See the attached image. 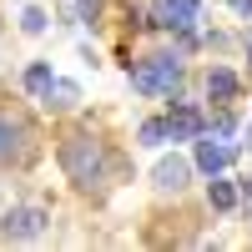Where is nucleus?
Masks as SVG:
<instances>
[{"label":"nucleus","instance_id":"obj_2","mask_svg":"<svg viewBox=\"0 0 252 252\" xmlns=\"http://www.w3.org/2000/svg\"><path fill=\"white\" fill-rule=\"evenodd\" d=\"M46 227H51L46 207H10V212L0 217V237H5V242H40Z\"/></svg>","mask_w":252,"mask_h":252},{"label":"nucleus","instance_id":"obj_17","mask_svg":"<svg viewBox=\"0 0 252 252\" xmlns=\"http://www.w3.org/2000/svg\"><path fill=\"white\" fill-rule=\"evenodd\" d=\"M242 192H247V197H252V177H247V182H242Z\"/></svg>","mask_w":252,"mask_h":252},{"label":"nucleus","instance_id":"obj_13","mask_svg":"<svg viewBox=\"0 0 252 252\" xmlns=\"http://www.w3.org/2000/svg\"><path fill=\"white\" fill-rule=\"evenodd\" d=\"M141 146H161V141H172V136H166V121H141Z\"/></svg>","mask_w":252,"mask_h":252},{"label":"nucleus","instance_id":"obj_11","mask_svg":"<svg viewBox=\"0 0 252 252\" xmlns=\"http://www.w3.org/2000/svg\"><path fill=\"white\" fill-rule=\"evenodd\" d=\"M20 121H10V116H0V161H10L15 157V146H20Z\"/></svg>","mask_w":252,"mask_h":252},{"label":"nucleus","instance_id":"obj_18","mask_svg":"<svg viewBox=\"0 0 252 252\" xmlns=\"http://www.w3.org/2000/svg\"><path fill=\"white\" fill-rule=\"evenodd\" d=\"M247 61H252V35H247Z\"/></svg>","mask_w":252,"mask_h":252},{"label":"nucleus","instance_id":"obj_10","mask_svg":"<svg viewBox=\"0 0 252 252\" xmlns=\"http://www.w3.org/2000/svg\"><path fill=\"white\" fill-rule=\"evenodd\" d=\"M20 81H26V91L40 101V96H46V86H51V81H56V71H51V61H31V66H26V76H20Z\"/></svg>","mask_w":252,"mask_h":252},{"label":"nucleus","instance_id":"obj_15","mask_svg":"<svg viewBox=\"0 0 252 252\" xmlns=\"http://www.w3.org/2000/svg\"><path fill=\"white\" fill-rule=\"evenodd\" d=\"M101 15V0H81V20H96Z\"/></svg>","mask_w":252,"mask_h":252},{"label":"nucleus","instance_id":"obj_6","mask_svg":"<svg viewBox=\"0 0 252 252\" xmlns=\"http://www.w3.org/2000/svg\"><path fill=\"white\" fill-rule=\"evenodd\" d=\"M161 15L172 31H192L197 15H202V0H161Z\"/></svg>","mask_w":252,"mask_h":252},{"label":"nucleus","instance_id":"obj_12","mask_svg":"<svg viewBox=\"0 0 252 252\" xmlns=\"http://www.w3.org/2000/svg\"><path fill=\"white\" fill-rule=\"evenodd\" d=\"M46 26H51V15L40 10V5H26V10H20V31H26V35H40Z\"/></svg>","mask_w":252,"mask_h":252},{"label":"nucleus","instance_id":"obj_5","mask_svg":"<svg viewBox=\"0 0 252 252\" xmlns=\"http://www.w3.org/2000/svg\"><path fill=\"white\" fill-rule=\"evenodd\" d=\"M207 131V121L192 111V106H187V101H182V106L172 111V116H166V136H172V141H187V136H202Z\"/></svg>","mask_w":252,"mask_h":252},{"label":"nucleus","instance_id":"obj_9","mask_svg":"<svg viewBox=\"0 0 252 252\" xmlns=\"http://www.w3.org/2000/svg\"><path fill=\"white\" fill-rule=\"evenodd\" d=\"M207 96H212V101H232L237 96V76L227 66H212V71H207Z\"/></svg>","mask_w":252,"mask_h":252},{"label":"nucleus","instance_id":"obj_4","mask_svg":"<svg viewBox=\"0 0 252 252\" xmlns=\"http://www.w3.org/2000/svg\"><path fill=\"white\" fill-rule=\"evenodd\" d=\"M152 177H157V187H166V192H182L187 177H192V161H187V157H161Z\"/></svg>","mask_w":252,"mask_h":252},{"label":"nucleus","instance_id":"obj_14","mask_svg":"<svg viewBox=\"0 0 252 252\" xmlns=\"http://www.w3.org/2000/svg\"><path fill=\"white\" fill-rule=\"evenodd\" d=\"M207 131H212V136H237V121H232V116H212V121H207Z\"/></svg>","mask_w":252,"mask_h":252},{"label":"nucleus","instance_id":"obj_3","mask_svg":"<svg viewBox=\"0 0 252 252\" xmlns=\"http://www.w3.org/2000/svg\"><path fill=\"white\" fill-rule=\"evenodd\" d=\"M192 161L202 166L207 177H217V172H227V166L237 161V146L227 141V136H212V131H202V141H197V152H192Z\"/></svg>","mask_w":252,"mask_h":252},{"label":"nucleus","instance_id":"obj_1","mask_svg":"<svg viewBox=\"0 0 252 252\" xmlns=\"http://www.w3.org/2000/svg\"><path fill=\"white\" fill-rule=\"evenodd\" d=\"M61 166H66L71 182L91 187V182H101V172H106V152H101L91 136H71L66 146H61Z\"/></svg>","mask_w":252,"mask_h":252},{"label":"nucleus","instance_id":"obj_8","mask_svg":"<svg viewBox=\"0 0 252 252\" xmlns=\"http://www.w3.org/2000/svg\"><path fill=\"white\" fill-rule=\"evenodd\" d=\"M207 197H212V207H217V212H232V207H237V197H242V187H232V182L217 172L212 182H207Z\"/></svg>","mask_w":252,"mask_h":252},{"label":"nucleus","instance_id":"obj_16","mask_svg":"<svg viewBox=\"0 0 252 252\" xmlns=\"http://www.w3.org/2000/svg\"><path fill=\"white\" fill-rule=\"evenodd\" d=\"M227 5H232L237 15H247V20H252V0H227Z\"/></svg>","mask_w":252,"mask_h":252},{"label":"nucleus","instance_id":"obj_7","mask_svg":"<svg viewBox=\"0 0 252 252\" xmlns=\"http://www.w3.org/2000/svg\"><path fill=\"white\" fill-rule=\"evenodd\" d=\"M76 101H81V86H76V81H51V86H46V96H40V106H46V111H71L76 106Z\"/></svg>","mask_w":252,"mask_h":252}]
</instances>
